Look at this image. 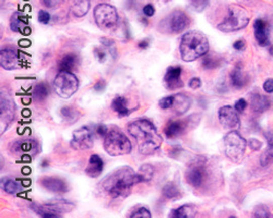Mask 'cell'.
<instances>
[{
  "label": "cell",
  "instance_id": "obj_1",
  "mask_svg": "<svg viewBox=\"0 0 273 218\" xmlns=\"http://www.w3.org/2000/svg\"><path fill=\"white\" fill-rule=\"evenodd\" d=\"M130 136L136 141L138 150L142 155H151L160 149L163 142L157 128L148 119H136L128 125Z\"/></svg>",
  "mask_w": 273,
  "mask_h": 218
},
{
  "label": "cell",
  "instance_id": "obj_2",
  "mask_svg": "<svg viewBox=\"0 0 273 218\" xmlns=\"http://www.w3.org/2000/svg\"><path fill=\"white\" fill-rule=\"evenodd\" d=\"M136 183V174L132 168L125 166L106 177L102 187L112 198H125L130 194L132 187Z\"/></svg>",
  "mask_w": 273,
  "mask_h": 218
},
{
  "label": "cell",
  "instance_id": "obj_3",
  "mask_svg": "<svg viewBox=\"0 0 273 218\" xmlns=\"http://www.w3.org/2000/svg\"><path fill=\"white\" fill-rule=\"evenodd\" d=\"M209 51V42L200 31H190L186 33L180 42V56L186 62H191L203 57Z\"/></svg>",
  "mask_w": 273,
  "mask_h": 218
},
{
  "label": "cell",
  "instance_id": "obj_4",
  "mask_svg": "<svg viewBox=\"0 0 273 218\" xmlns=\"http://www.w3.org/2000/svg\"><path fill=\"white\" fill-rule=\"evenodd\" d=\"M250 15L244 7L239 5H231L226 18L218 25V29L224 33L242 30L248 25Z\"/></svg>",
  "mask_w": 273,
  "mask_h": 218
},
{
  "label": "cell",
  "instance_id": "obj_5",
  "mask_svg": "<svg viewBox=\"0 0 273 218\" xmlns=\"http://www.w3.org/2000/svg\"><path fill=\"white\" fill-rule=\"evenodd\" d=\"M104 149L110 156H119L129 154L132 144L125 133L119 130H109L104 138Z\"/></svg>",
  "mask_w": 273,
  "mask_h": 218
},
{
  "label": "cell",
  "instance_id": "obj_6",
  "mask_svg": "<svg viewBox=\"0 0 273 218\" xmlns=\"http://www.w3.org/2000/svg\"><path fill=\"white\" fill-rule=\"evenodd\" d=\"M225 154L232 162L240 163L244 157L247 142L237 131H230L224 137Z\"/></svg>",
  "mask_w": 273,
  "mask_h": 218
},
{
  "label": "cell",
  "instance_id": "obj_7",
  "mask_svg": "<svg viewBox=\"0 0 273 218\" xmlns=\"http://www.w3.org/2000/svg\"><path fill=\"white\" fill-rule=\"evenodd\" d=\"M93 16L97 27L103 30L113 29L118 22V12L114 6L108 4L97 5L94 8Z\"/></svg>",
  "mask_w": 273,
  "mask_h": 218
},
{
  "label": "cell",
  "instance_id": "obj_8",
  "mask_svg": "<svg viewBox=\"0 0 273 218\" xmlns=\"http://www.w3.org/2000/svg\"><path fill=\"white\" fill-rule=\"evenodd\" d=\"M56 93L61 98H70L79 87V81L77 76L69 71H60L54 81Z\"/></svg>",
  "mask_w": 273,
  "mask_h": 218
},
{
  "label": "cell",
  "instance_id": "obj_9",
  "mask_svg": "<svg viewBox=\"0 0 273 218\" xmlns=\"http://www.w3.org/2000/svg\"><path fill=\"white\" fill-rule=\"evenodd\" d=\"M70 145L74 150H78V151L91 149V147L93 146L92 132H91V130L88 127L79 128V129H77L74 132Z\"/></svg>",
  "mask_w": 273,
  "mask_h": 218
},
{
  "label": "cell",
  "instance_id": "obj_10",
  "mask_svg": "<svg viewBox=\"0 0 273 218\" xmlns=\"http://www.w3.org/2000/svg\"><path fill=\"white\" fill-rule=\"evenodd\" d=\"M0 120H2V133H4L9 126V124L14 119L15 116V102L10 98V96L7 94H4L2 91V106H0Z\"/></svg>",
  "mask_w": 273,
  "mask_h": 218
},
{
  "label": "cell",
  "instance_id": "obj_11",
  "mask_svg": "<svg viewBox=\"0 0 273 218\" xmlns=\"http://www.w3.org/2000/svg\"><path fill=\"white\" fill-rule=\"evenodd\" d=\"M206 176H207V171H206L204 164L197 162L190 165V167L188 168L187 174H186V179L188 183L192 185V187L199 188L203 184L206 180Z\"/></svg>",
  "mask_w": 273,
  "mask_h": 218
},
{
  "label": "cell",
  "instance_id": "obj_12",
  "mask_svg": "<svg viewBox=\"0 0 273 218\" xmlns=\"http://www.w3.org/2000/svg\"><path fill=\"white\" fill-rule=\"evenodd\" d=\"M188 25H189V18H188L184 11L175 10L168 17L167 27L172 33H180Z\"/></svg>",
  "mask_w": 273,
  "mask_h": 218
},
{
  "label": "cell",
  "instance_id": "obj_13",
  "mask_svg": "<svg viewBox=\"0 0 273 218\" xmlns=\"http://www.w3.org/2000/svg\"><path fill=\"white\" fill-rule=\"evenodd\" d=\"M219 120L221 125L229 129H234L239 126L237 111L232 106H223L219 109Z\"/></svg>",
  "mask_w": 273,
  "mask_h": 218
},
{
  "label": "cell",
  "instance_id": "obj_14",
  "mask_svg": "<svg viewBox=\"0 0 273 218\" xmlns=\"http://www.w3.org/2000/svg\"><path fill=\"white\" fill-rule=\"evenodd\" d=\"M255 35L260 46H268L270 43V24L263 19L255 21Z\"/></svg>",
  "mask_w": 273,
  "mask_h": 218
},
{
  "label": "cell",
  "instance_id": "obj_15",
  "mask_svg": "<svg viewBox=\"0 0 273 218\" xmlns=\"http://www.w3.org/2000/svg\"><path fill=\"white\" fill-rule=\"evenodd\" d=\"M181 68L180 67H171L167 69L164 76V83L168 89H177L184 86V83L180 79Z\"/></svg>",
  "mask_w": 273,
  "mask_h": 218
},
{
  "label": "cell",
  "instance_id": "obj_16",
  "mask_svg": "<svg viewBox=\"0 0 273 218\" xmlns=\"http://www.w3.org/2000/svg\"><path fill=\"white\" fill-rule=\"evenodd\" d=\"M0 66L5 70H14L19 66V56L17 51L10 48L0 51Z\"/></svg>",
  "mask_w": 273,
  "mask_h": 218
},
{
  "label": "cell",
  "instance_id": "obj_17",
  "mask_svg": "<svg viewBox=\"0 0 273 218\" xmlns=\"http://www.w3.org/2000/svg\"><path fill=\"white\" fill-rule=\"evenodd\" d=\"M10 29L14 32H19L24 35H28L31 30L28 27V17L21 12H15L10 19Z\"/></svg>",
  "mask_w": 273,
  "mask_h": 218
},
{
  "label": "cell",
  "instance_id": "obj_18",
  "mask_svg": "<svg viewBox=\"0 0 273 218\" xmlns=\"http://www.w3.org/2000/svg\"><path fill=\"white\" fill-rule=\"evenodd\" d=\"M41 184L45 189L48 191L54 192V193H66L68 191L67 183L60 178H55V177H47L43 178L41 180Z\"/></svg>",
  "mask_w": 273,
  "mask_h": 218
},
{
  "label": "cell",
  "instance_id": "obj_19",
  "mask_svg": "<svg viewBox=\"0 0 273 218\" xmlns=\"http://www.w3.org/2000/svg\"><path fill=\"white\" fill-rule=\"evenodd\" d=\"M104 168V163L103 159L94 154V155H91L89 159L88 167L86 168V174L91 178H97L103 171Z\"/></svg>",
  "mask_w": 273,
  "mask_h": 218
},
{
  "label": "cell",
  "instance_id": "obj_20",
  "mask_svg": "<svg viewBox=\"0 0 273 218\" xmlns=\"http://www.w3.org/2000/svg\"><path fill=\"white\" fill-rule=\"evenodd\" d=\"M191 106V99L189 96L185 94H177L174 96V101H173V109L174 112L177 115H184L186 114Z\"/></svg>",
  "mask_w": 273,
  "mask_h": 218
},
{
  "label": "cell",
  "instance_id": "obj_21",
  "mask_svg": "<svg viewBox=\"0 0 273 218\" xmlns=\"http://www.w3.org/2000/svg\"><path fill=\"white\" fill-rule=\"evenodd\" d=\"M66 3L75 17L81 18L89 12L90 0H66Z\"/></svg>",
  "mask_w": 273,
  "mask_h": 218
},
{
  "label": "cell",
  "instance_id": "obj_22",
  "mask_svg": "<svg viewBox=\"0 0 273 218\" xmlns=\"http://www.w3.org/2000/svg\"><path fill=\"white\" fill-rule=\"evenodd\" d=\"M271 100L268 96H263L261 94H253L250 98V106L253 112L263 113L266 109L270 108Z\"/></svg>",
  "mask_w": 273,
  "mask_h": 218
},
{
  "label": "cell",
  "instance_id": "obj_23",
  "mask_svg": "<svg viewBox=\"0 0 273 218\" xmlns=\"http://www.w3.org/2000/svg\"><path fill=\"white\" fill-rule=\"evenodd\" d=\"M186 129V126L184 124V121H170L165 127L164 132L166 134V137L168 139H173V138H177L180 136Z\"/></svg>",
  "mask_w": 273,
  "mask_h": 218
},
{
  "label": "cell",
  "instance_id": "obj_24",
  "mask_svg": "<svg viewBox=\"0 0 273 218\" xmlns=\"http://www.w3.org/2000/svg\"><path fill=\"white\" fill-rule=\"evenodd\" d=\"M231 81L233 86L236 88H243L248 83V76L240 68H235L231 73Z\"/></svg>",
  "mask_w": 273,
  "mask_h": 218
},
{
  "label": "cell",
  "instance_id": "obj_25",
  "mask_svg": "<svg viewBox=\"0 0 273 218\" xmlns=\"http://www.w3.org/2000/svg\"><path fill=\"white\" fill-rule=\"evenodd\" d=\"M77 65H78L77 55L76 54H67L66 56H63L61 60L59 61L58 68H59L60 71L71 72L77 67Z\"/></svg>",
  "mask_w": 273,
  "mask_h": 218
},
{
  "label": "cell",
  "instance_id": "obj_26",
  "mask_svg": "<svg viewBox=\"0 0 273 218\" xmlns=\"http://www.w3.org/2000/svg\"><path fill=\"white\" fill-rule=\"evenodd\" d=\"M154 168L150 164H144L136 172V180L140 182H149L153 178Z\"/></svg>",
  "mask_w": 273,
  "mask_h": 218
},
{
  "label": "cell",
  "instance_id": "obj_27",
  "mask_svg": "<svg viewBox=\"0 0 273 218\" xmlns=\"http://www.w3.org/2000/svg\"><path fill=\"white\" fill-rule=\"evenodd\" d=\"M170 216L176 218H192L196 216V207L193 205H183L179 208L174 209Z\"/></svg>",
  "mask_w": 273,
  "mask_h": 218
},
{
  "label": "cell",
  "instance_id": "obj_28",
  "mask_svg": "<svg viewBox=\"0 0 273 218\" xmlns=\"http://www.w3.org/2000/svg\"><path fill=\"white\" fill-rule=\"evenodd\" d=\"M112 108L119 115V116H128L130 111L127 107V99L122 96H117L112 101Z\"/></svg>",
  "mask_w": 273,
  "mask_h": 218
},
{
  "label": "cell",
  "instance_id": "obj_29",
  "mask_svg": "<svg viewBox=\"0 0 273 218\" xmlns=\"http://www.w3.org/2000/svg\"><path fill=\"white\" fill-rule=\"evenodd\" d=\"M265 137L266 139H268L269 147H268V150L262 154L261 159H260L262 166H268L269 164L272 163V160H273V131H269L268 133H265Z\"/></svg>",
  "mask_w": 273,
  "mask_h": 218
},
{
  "label": "cell",
  "instance_id": "obj_30",
  "mask_svg": "<svg viewBox=\"0 0 273 218\" xmlns=\"http://www.w3.org/2000/svg\"><path fill=\"white\" fill-rule=\"evenodd\" d=\"M162 194L167 200H177L178 197H180V191L176 187V184L173 182H168L166 183L163 189H162Z\"/></svg>",
  "mask_w": 273,
  "mask_h": 218
},
{
  "label": "cell",
  "instance_id": "obj_31",
  "mask_svg": "<svg viewBox=\"0 0 273 218\" xmlns=\"http://www.w3.org/2000/svg\"><path fill=\"white\" fill-rule=\"evenodd\" d=\"M60 114H61L62 119L68 124L76 123V121L80 117V113L74 107H63L60 111Z\"/></svg>",
  "mask_w": 273,
  "mask_h": 218
},
{
  "label": "cell",
  "instance_id": "obj_32",
  "mask_svg": "<svg viewBox=\"0 0 273 218\" xmlns=\"http://www.w3.org/2000/svg\"><path fill=\"white\" fill-rule=\"evenodd\" d=\"M48 93H49V89H48V86L45 84V83H40V84H37L34 88L33 91V97L36 99V100H44L45 98L48 96Z\"/></svg>",
  "mask_w": 273,
  "mask_h": 218
},
{
  "label": "cell",
  "instance_id": "obj_33",
  "mask_svg": "<svg viewBox=\"0 0 273 218\" xmlns=\"http://www.w3.org/2000/svg\"><path fill=\"white\" fill-rule=\"evenodd\" d=\"M3 189L6 193L16 194L19 189H20V187H19V184L14 180H6L3 185Z\"/></svg>",
  "mask_w": 273,
  "mask_h": 218
},
{
  "label": "cell",
  "instance_id": "obj_34",
  "mask_svg": "<svg viewBox=\"0 0 273 218\" xmlns=\"http://www.w3.org/2000/svg\"><path fill=\"white\" fill-rule=\"evenodd\" d=\"M189 2H190L194 10L198 11V12H201L208 7L210 0H189Z\"/></svg>",
  "mask_w": 273,
  "mask_h": 218
},
{
  "label": "cell",
  "instance_id": "obj_35",
  "mask_svg": "<svg viewBox=\"0 0 273 218\" xmlns=\"http://www.w3.org/2000/svg\"><path fill=\"white\" fill-rule=\"evenodd\" d=\"M219 63H220V60L217 59L216 57L208 56V57H206V59L203 60L202 66L206 69H214V68H217L219 66Z\"/></svg>",
  "mask_w": 273,
  "mask_h": 218
},
{
  "label": "cell",
  "instance_id": "obj_36",
  "mask_svg": "<svg viewBox=\"0 0 273 218\" xmlns=\"http://www.w3.org/2000/svg\"><path fill=\"white\" fill-rule=\"evenodd\" d=\"M130 217H131V218H134V217H147V218H150L151 217V213H150V211H149L148 208L141 207L138 210L133 211V213L131 215H130Z\"/></svg>",
  "mask_w": 273,
  "mask_h": 218
},
{
  "label": "cell",
  "instance_id": "obj_37",
  "mask_svg": "<svg viewBox=\"0 0 273 218\" xmlns=\"http://www.w3.org/2000/svg\"><path fill=\"white\" fill-rule=\"evenodd\" d=\"M173 101H174V96H167V97H164L160 100V107L162 109L172 108Z\"/></svg>",
  "mask_w": 273,
  "mask_h": 218
},
{
  "label": "cell",
  "instance_id": "obj_38",
  "mask_svg": "<svg viewBox=\"0 0 273 218\" xmlns=\"http://www.w3.org/2000/svg\"><path fill=\"white\" fill-rule=\"evenodd\" d=\"M38 21L43 24H47L50 21V15L47 11L41 10L40 12H38Z\"/></svg>",
  "mask_w": 273,
  "mask_h": 218
},
{
  "label": "cell",
  "instance_id": "obj_39",
  "mask_svg": "<svg viewBox=\"0 0 273 218\" xmlns=\"http://www.w3.org/2000/svg\"><path fill=\"white\" fill-rule=\"evenodd\" d=\"M247 106H248V104H247V101L244 98H240L235 102V109L238 113H243Z\"/></svg>",
  "mask_w": 273,
  "mask_h": 218
},
{
  "label": "cell",
  "instance_id": "obj_40",
  "mask_svg": "<svg viewBox=\"0 0 273 218\" xmlns=\"http://www.w3.org/2000/svg\"><path fill=\"white\" fill-rule=\"evenodd\" d=\"M43 3L48 8H55L62 3V0H43Z\"/></svg>",
  "mask_w": 273,
  "mask_h": 218
},
{
  "label": "cell",
  "instance_id": "obj_41",
  "mask_svg": "<svg viewBox=\"0 0 273 218\" xmlns=\"http://www.w3.org/2000/svg\"><path fill=\"white\" fill-rule=\"evenodd\" d=\"M108 131H109L108 128L105 125H99L96 127V132L99 133V136H101L103 138H105V136H106Z\"/></svg>",
  "mask_w": 273,
  "mask_h": 218
},
{
  "label": "cell",
  "instance_id": "obj_42",
  "mask_svg": "<svg viewBox=\"0 0 273 218\" xmlns=\"http://www.w3.org/2000/svg\"><path fill=\"white\" fill-rule=\"evenodd\" d=\"M201 85H202V83H201V80L199 78H192L189 81V86L192 89H198L201 87Z\"/></svg>",
  "mask_w": 273,
  "mask_h": 218
},
{
  "label": "cell",
  "instance_id": "obj_43",
  "mask_svg": "<svg viewBox=\"0 0 273 218\" xmlns=\"http://www.w3.org/2000/svg\"><path fill=\"white\" fill-rule=\"evenodd\" d=\"M100 42L104 45V46L107 47V48H110V47H113L114 45H115V42L112 40V38H109V37H102Z\"/></svg>",
  "mask_w": 273,
  "mask_h": 218
},
{
  "label": "cell",
  "instance_id": "obj_44",
  "mask_svg": "<svg viewBox=\"0 0 273 218\" xmlns=\"http://www.w3.org/2000/svg\"><path fill=\"white\" fill-rule=\"evenodd\" d=\"M105 87H106V82L104 80H100V81L96 82V84L94 85L93 88H94V91H96V92H102V91H104V89H105Z\"/></svg>",
  "mask_w": 273,
  "mask_h": 218
},
{
  "label": "cell",
  "instance_id": "obj_45",
  "mask_svg": "<svg viewBox=\"0 0 273 218\" xmlns=\"http://www.w3.org/2000/svg\"><path fill=\"white\" fill-rule=\"evenodd\" d=\"M94 54H95V56L97 57V59H99L100 62H104V61H105V59H106V54L104 53L103 50H101V49H99V48H95Z\"/></svg>",
  "mask_w": 273,
  "mask_h": 218
},
{
  "label": "cell",
  "instance_id": "obj_46",
  "mask_svg": "<svg viewBox=\"0 0 273 218\" xmlns=\"http://www.w3.org/2000/svg\"><path fill=\"white\" fill-rule=\"evenodd\" d=\"M249 146L251 147L252 150L257 151V150L260 149V147L262 146V143L260 142V141H258L257 139H250V140H249Z\"/></svg>",
  "mask_w": 273,
  "mask_h": 218
},
{
  "label": "cell",
  "instance_id": "obj_47",
  "mask_svg": "<svg viewBox=\"0 0 273 218\" xmlns=\"http://www.w3.org/2000/svg\"><path fill=\"white\" fill-rule=\"evenodd\" d=\"M144 14L147 16V17H152L154 14H155V9L152 5H147L145 6L144 8Z\"/></svg>",
  "mask_w": 273,
  "mask_h": 218
},
{
  "label": "cell",
  "instance_id": "obj_48",
  "mask_svg": "<svg viewBox=\"0 0 273 218\" xmlns=\"http://www.w3.org/2000/svg\"><path fill=\"white\" fill-rule=\"evenodd\" d=\"M263 88L266 93H273V79H269L264 82Z\"/></svg>",
  "mask_w": 273,
  "mask_h": 218
},
{
  "label": "cell",
  "instance_id": "obj_49",
  "mask_svg": "<svg viewBox=\"0 0 273 218\" xmlns=\"http://www.w3.org/2000/svg\"><path fill=\"white\" fill-rule=\"evenodd\" d=\"M233 47L236 50H244L246 47V42L244 40H238L233 44Z\"/></svg>",
  "mask_w": 273,
  "mask_h": 218
},
{
  "label": "cell",
  "instance_id": "obj_50",
  "mask_svg": "<svg viewBox=\"0 0 273 218\" xmlns=\"http://www.w3.org/2000/svg\"><path fill=\"white\" fill-rule=\"evenodd\" d=\"M266 209H268V208H265V207H263V209H257L256 213H255V216H258V217H268V216H270L269 211Z\"/></svg>",
  "mask_w": 273,
  "mask_h": 218
},
{
  "label": "cell",
  "instance_id": "obj_51",
  "mask_svg": "<svg viewBox=\"0 0 273 218\" xmlns=\"http://www.w3.org/2000/svg\"><path fill=\"white\" fill-rule=\"evenodd\" d=\"M138 46H139V48H147V47L149 46V41H148V40H146V41H141V42L139 43Z\"/></svg>",
  "mask_w": 273,
  "mask_h": 218
},
{
  "label": "cell",
  "instance_id": "obj_52",
  "mask_svg": "<svg viewBox=\"0 0 273 218\" xmlns=\"http://www.w3.org/2000/svg\"><path fill=\"white\" fill-rule=\"evenodd\" d=\"M3 4H4V0H2V6H3Z\"/></svg>",
  "mask_w": 273,
  "mask_h": 218
}]
</instances>
